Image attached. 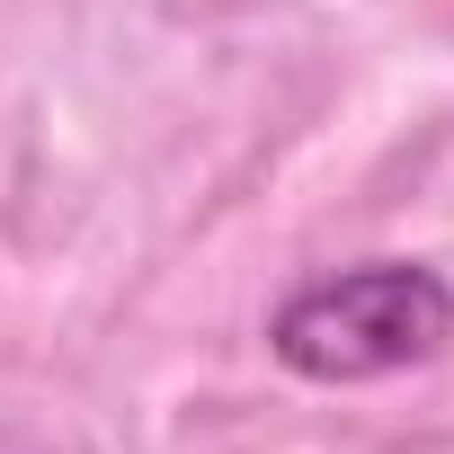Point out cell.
<instances>
[{
  "instance_id": "1",
  "label": "cell",
  "mask_w": 454,
  "mask_h": 454,
  "mask_svg": "<svg viewBox=\"0 0 454 454\" xmlns=\"http://www.w3.org/2000/svg\"><path fill=\"white\" fill-rule=\"evenodd\" d=\"M445 339H454V286L427 259H365L312 277L268 321L277 365L303 383H383L401 365H427Z\"/></svg>"
}]
</instances>
